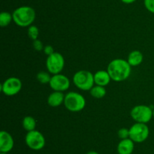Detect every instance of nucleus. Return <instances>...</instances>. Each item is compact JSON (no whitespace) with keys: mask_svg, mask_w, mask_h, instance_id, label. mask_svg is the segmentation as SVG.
<instances>
[{"mask_svg":"<svg viewBox=\"0 0 154 154\" xmlns=\"http://www.w3.org/2000/svg\"><path fill=\"white\" fill-rule=\"evenodd\" d=\"M131 67L127 60L123 59H114L111 60L108 66L107 71L111 76V80L122 82L127 79L131 74Z\"/></svg>","mask_w":154,"mask_h":154,"instance_id":"nucleus-1","label":"nucleus"},{"mask_svg":"<svg viewBox=\"0 0 154 154\" xmlns=\"http://www.w3.org/2000/svg\"><path fill=\"white\" fill-rule=\"evenodd\" d=\"M13 21L17 26L26 27L31 26L35 19V11L29 6H21L14 11Z\"/></svg>","mask_w":154,"mask_h":154,"instance_id":"nucleus-2","label":"nucleus"},{"mask_svg":"<svg viewBox=\"0 0 154 154\" xmlns=\"http://www.w3.org/2000/svg\"><path fill=\"white\" fill-rule=\"evenodd\" d=\"M64 105L71 112H79L84 110L86 106V100L83 95L75 91L69 92L65 96Z\"/></svg>","mask_w":154,"mask_h":154,"instance_id":"nucleus-3","label":"nucleus"},{"mask_svg":"<svg viewBox=\"0 0 154 154\" xmlns=\"http://www.w3.org/2000/svg\"><path fill=\"white\" fill-rule=\"evenodd\" d=\"M73 82L77 88L83 91H90L94 85V75L88 70H80L75 72Z\"/></svg>","mask_w":154,"mask_h":154,"instance_id":"nucleus-4","label":"nucleus"},{"mask_svg":"<svg viewBox=\"0 0 154 154\" xmlns=\"http://www.w3.org/2000/svg\"><path fill=\"white\" fill-rule=\"evenodd\" d=\"M153 110L147 105H137L131 110V117L136 122L147 124L151 120Z\"/></svg>","mask_w":154,"mask_h":154,"instance_id":"nucleus-5","label":"nucleus"},{"mask_svg":"<svg viewBox=\"0 0 154 154\" xmlns=\"http://www.w3.org/2000/svg\"><path fill=\"white\" fill-rule=\"evenodd\" d=\"M150 130L144 123L136 122L129 128V138L135 143H142L149 137Z\"/></svg>","mask_w":154,"mask_h":154,"instance_id":"nucleus-6","label":"nucleus"},{"mask_svg":"<svg viewBox=\"0 0 154 154\" xmlns=\"http://www.w3.org/2000/svg\"><path fill=\"white\" fill-rule=\"evenodd\" d=\"M25 142L28 147L33 150H40L45 146V137L37 130L28 131L25 137Z\"/></svg>","mask_w":154,"mask_h":154,"instance_id":"nucleus-7","label":"nucleus"},{"mask_svg":"<svg viewBox=\"0 0 154 154\" xmlns=\"http://www.w3.org/2000/svg\"><path fill=\"white\" fill-rule=\"evenodd\" d=\"M65 66V59L59 52H54L51 55L48 56L46 60V67L49 72L56 75L60 73Z\"/></svg>","mask_w":154,"mask_h":154,"instance_id":"nucleus-8","label":"nucleus"},{"mask_svg":"<svg viewBox=\"0 0 154 154\" xmlns=\"http://www.w3.org/2000/svg\"><path fill=\"white\" fill-rule=\"evenodd\" d=\"M22 88V82L17 77H10L1 85V91L6 96H14Z\"/></svg>","mask_w":154,"mask_h":154,"instance_id":"nucleus-9","label":"nucleus"},{"mask_svg":"<svg viewBox=\"0 0 154 154\" xmlns=\"http://www.w3.org/2000/svg\"><path fill=\"white\" fill-rule=\"evenodd\" d=\"M49 84L54 91L63 92L69 89L70 86V80L66 75L59 73L51 76Z\"/></svg>","mask_w":154,"mask_h":154,"instance_id":"nucleus-10","label":"nucleus"},{"mask_svg":"<svg viewBox=\"0 0 154 154\" xmlns=\"http://www.w3.org/2000/svg\"><path fill=\"white\" fill-rule=\"evenodd\" d=\"M14 141L10 133L5 131L0 132V151L1 152L8 153L14 147Z\"/></svg>","mask_w":154,"mask_h":154,"instance_id":"nucleus-11","label":"nucleus"},{"mask_svg":"<svg viewBox=\"0 0 154 154\" xmlns=\"http://www.w3.org/2000/svg\"><path fill=\"white\" fill-rule=\"evenodd\" d=\"M135 142L130 138L123 139L119 142L117 145L118 154H132L135 147Z\"/></svg>","mask_w":154,"mask_h":154,"instance_id":"nucleus-12","label":"nucleus"},{"mask_svg":"<svg viewBox=\"0 0 154 154\" xmlns=\"http://www.w3.org/2000/svg\"><path fill=\"white\" fill-rule=\"evenodd\" d=\"M111 78L107 70H99L94 74V82L96 85H108L111 82Z\"/></svg>","mask_w":154,"mask_h":154,"instance_id":"nucleus-13","label":"nucleus"},{"mask_svg":"<svg viewBox=\"0 0 154 154\" xmlns=\"http://www.w3.org/2000/svg\"><path fill=\"white\" fill-rule=\"evenodd\" d=\"M64 94L62 91H54L49 95L48 98V105L52 107H57L64 104L65 101Z\"/></svg>","mask_w":154,"mask_h":154,"instance_id":"nucleus-14","label":"nucleus"},{"mask_svg":"<svg viewBox=\"0 0 154 154\" xmlns=\"http://www.w3.org/2000/svg\"><path fill=\"white\" fill-rule=\"evenodd\" d=\"M144 59L142 53L139 51H132L128 56V63L131 66H137L141 64Z\"/></svg>","mask_w":154,"mask_h":154,"instance_id":"nucleus-15","label":"nucleus"},{"mask_svg":"<svg viewBox=\"0 0 154 154\" xmlns=\"http://www.w3.org/2000/svg\"><path fill=\"white\" fill-rule=\"evenodd\" d=\"M23 127L27 131H31L35 130L36 121L32 116H26L23 119Z\"/></svg>","mask_w":154,"mask_h":154,"instance_id":"nucleus-16","label":"nucleus"},{"mask_svg":"<svg viewBox=\"0 0 154 154\" xmlns=\"http://www.w3.org/2000/svg\"><path fill=\"white\" fill-rule=\"evenodd\" d=\"M90 95L95 98H104L106 95V89L105 87L100 85H96L93 86L91 89H90Z\"/></svg>","mask_w":154,"mask_h":154,"instance_id":"nucleus-17","label":"nucleus"},{"mask_svg":"<svg viewBox=\"0 0 154 154\" xmlns=\"http://www.w3.org/2000/svg\"><path fill=\"white\" fill-rule=\"evenodd\" d=\"M13 20V16L11 14L7 11H2L0 14V26L5 27L8 26Z\"/></svg>","mask_w":154,"mask_h":154,"instance_id":"nucleus-18","label":"nucleus"},{"mask_svg":"<svg viewBox=\"0 0 154 154\" xmlns=\"http://www.w3.org/2000/svg\"><path fill=\"white\" fill-rule=\"evenodd\" d=\"M37 79L42 84H48L50 83V81L51 79V76L48 72L41 71L37 74Z\"/></svg>","mask_w":154,"mask_h":154,"instance_id":"nucleus-19","label":"nucleus"},{"mask_svg":"<svg viewBox=\"0 0 154 154\" xmlns=\"http://www.w3.org/2000/svg\"><path fill=\"white\" fill-rule=\"evenodd\" d=\"M27 33H28V36L30 39H32L33 41L36 40V39H38V37L39 35L38 28L36 26H29L28 28Z\"/></svg>","mask_w":154,"mask_h":154,"instance_id":"nucleus-20","label":"nucleus"},{"mask_svg":"<svg viewBox=\"0 0 154 154\" xmlns=\"http://www.w3.org/2000/svg\"><path fill=\"white\" fill-rule=\"evenodd\" d=\"M117 134H118L119 138H120L121 140L129 138V129L126 128H120L117 132Z\"/></svg>","mask_w":154,"mask_h":154,"instance_id":"nucleus-21","label":"nucleus"},{"mask_svg":"<svg viewBox=\"0 0 154 154\" xmlns=\"http://www.w3.org/2000/svg\"><path fill=\"white\" fill-rule=\"evenodd\" d=\"M144 4L148 11L154 14V0H144Z\"/></svg>","mask_w":154,"mask_h":154,"instance_id":"nucleus-22","label":"nucleus"},{"mask_svg":"<svg viewBox=\"0 0 154 154\" xmlns=\"http://www.w3.org/2000/svg\"><path fill=\"white\" fill-rule=\"evenodd\" d=\"M32 45L34 49L36 50L37 51H42V50H44V48H45L43 45V43L39 39H36V40L33 41Z\"/></svg>","mask_w":154,"mask_h":154,"instance_id":"nucleus-23","label":"nucleus"},{"mask_svg":"<svg viewBox=\"0 0 154 154\" xmlns=\"http://www.w3.org/2000/svg\"><path fill=\"white\" fill-rule=\"evenodd\" d=\"M44 52H45V54H47L48 56H50L52 54H54L55 51H54V48H53L51 45H46V46L44 48Z\"/></svg>","mask_w":154,"mask_h":154,"instance_id":"nucleus-24","label":"nucleus"},{"mask_svg":"<svg viewBox=\"0 0 154 154\" xmlns=\"http://www.w3.org/2000/svg\"><path fill=\"white\" fill-rule=\"evenodd\" d=\"M121 1L125 4H132V3L135 2L136 0H121Z\"/></svg>","mask_w":154,"mask_h":154,"instance_id":"nucleus-25","label":"nucleus"},{"mask_svg":"<svg viewBox=\"0 0 154 154\" xmlns=\"http://www.w3.org/2000/svg\"><path fill=\"white\" fill-rule=\"evenodd\" d=\"M87 154H99V153L98 152H96V151L92 150V151H89L88 152H87Z\"/></svg>","mask_w":154,"mask_h":154,"instance_id":"nucleus-26","label":"nucleus"},{"mask_svg":"<svg viewBox=\"0 0 154 154\" xmlns=\"http://www.w3.org/2000/svg\"><path fill=\"white\" fill-rule=\"evenodd\" d=\"M0 154H7V153H5V152H1Z\"/></svg>","mask_w":154,"mask_h":154,"instance_id":"nucleus-27","label":"nucleus"},{"mask_svg":"<svg viewBox=\"0 0 154 154\" xmlns=\"http://www.w3.org/2000/svg\"><path fill=\"white\" fill-rule=\"evenodd\" d=\"M153 118H154V110H153Z\"/></svg>","mask_w":154,"mask_h":154,"instance_id":"nucleus-28","label":"nucleus"}]
</instances>
